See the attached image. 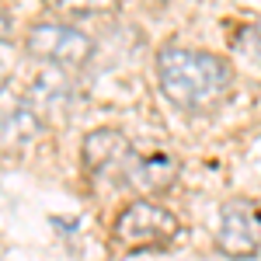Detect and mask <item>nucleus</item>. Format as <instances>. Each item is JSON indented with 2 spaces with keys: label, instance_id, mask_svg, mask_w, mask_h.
Returning a JSON list of instances; mask_svg holds the SVG:
<instances>
[{
  "label": "nucleus",
  "instance_id": "nucleus-1",
  "mask_svg": "<svg viewBox=\"0 0 261 261\" xmlns=\"http://www.w3.org/2000/svg\"><path fill=\"white\" fill-rule=\"evenodd\" d=\"M157 77H161L164 94L188 112L216 108L233 87V70L226 60L213 53H199V49H178V45L161 49Z\"/></svg>",
  "mask_w": 261,
  "mask_h": 261
},
{
  "label": "nucleus",
  "instance_id": "nucleus-2",
  "mask_svg": "<svg viewBox=\"0 0 261 261\" xmlns=\"http://www.w3.org/2000/svg\"><path fill=\"white\" fill-rule=\"evenodd\" d=\"M174 237H178V220H174V213H167L157 202L136 199L133 205H125L122 216L115 220V241L129 251H140V247L164 251Z\"/></svg>",
  "mask_w": 261,
  "mask_h": 261
},
{
  "label": "nucleus",
  "instance_id": "nucleus-3",
  "mask_svg": "<svg viewBox=\"0 0 261 261\" xmlns=\"http://www.w3.org/2000/svg\"><path fill=\"white\" fill-rule=\"evenodd\" d=\"M28 53L39 63H49L56 70H81L84 63L91 60L94 42L84 32L70 28V24H56V21H39L28 32Z\"/></svg>",
  "mask_w": 261,
  "mask_h": 261
},
{
  "label": "nucleus",
  "instance_id": "nucleus-4",
  "mask_svg": "<svg viewBox=\"0 0 261 261\" xmlns=\"http://www.w3.org/2000/svg\"><path fill=\"white\" fill-rule=\"evenodd\" d=\"M223 254L230 258H254L261 251V205L251 199H230L220 209V233H216Z\"/></svg>",
  "mask_w": 261,
  "mask_h": 261
},
{
  "label": "nucleus",
  "instance_id": "nucleus-5",
  "mask_svg": "<svg viewBox=\"0 0 261 261\" xmlns=\"http://www.w3.org/2000/svg\"><path fill=\"white\" fill-rule=\"evenodd\" d=\"M81 157L91 174H108L112 167L125 171V161L133 157V150H129V143H125V136L119 129H98V133H91L84 140Z\"/></svg>",
  "mask_w": 261,
  "mask_h": 261
},
{
  "label": "nucleus",
  "instance_id": "nucleus-6",
  "mask_svg": "<svg viewBox=\"0 0 261 261\" xmlns=\"http://www.w3.org/2000/svg\"><path fill=\"white\" fill-rule=\"evenodd\" d=\"M174 174H178V164L171 161V157H164V153H157V157H136V153H133V157L125 161L122 181L133 185L143 195H153V192H164V188L174 181Z\"/></svg>",
  "mask_w": 261,
  "mask_h": 261
},
{
  "label": "nucleus",
  "instance_id": "nucleus-7",
  "mask_svg": "<svg viewBox=\"0 0 261 261\" xmlns=\"http://www.w3.org/2000/svg\"><path fill=\"white\" fill-rule=\"evenodd\" d=\"M39 133H42V115L32 101H21L14 108H11V101H4V143L7 146L11 143L24 146V143L39 140Z\"/></svg>",
  "mask_w": 261,
  "mask_h": 261
},
{
  "label": "nucleus",
  "instance_id": "nucleus-8",
  "mask_svg": "<svg viewBox=\"0 0 261 261\" xmlns=\"http://www.w3.org/2000/svg\"><path fill=\"white\" fill-rule=\"evenodd\" d=\"M45 7L63 18H91V14L115 11V0H45Z\"/></svg>",
  "mask_w": 261,
  "mask_h": 261
}]
</instances>
